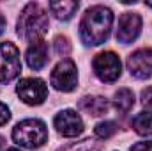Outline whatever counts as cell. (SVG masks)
I'll use <instances>...</instances> for the list:
<instances>
[{"instance_id": "cell-1", "label": "cell", "mask_w": 152, "mask_h": 151, "mask_svg": "<svg viewBox=\"0 0 152 151\" xmlns=\"http://www.w3.org/2000/svg\"><path fill=\"white\" fill-rule=\"evenodd\" d=\"M113 13L104 5H94L87 9L80 23V36L81 41L88 46L103 44L112 30Z\"/></svg>"}, {"instance_id": "cell-2", "label": "cell", "mask_w": 152, "mask_h": 151, "mask_svg": "<svg viewBox=\"0 0 152 151\" xmlns=\"http://www.w3.org/2000/svg\"><path fill=\"white\" fill-rule=\"evenodd\" d=\"M48 14L39 4H27L23 11L20 13L16 32L18 36L28 43L41 41V38L48 32Z\"/></svg>"}, {"instance_id": "cell-3", "label": "cell", "mask_w": 152, "mask_h": 151, "mask_svg": "<svg viewBox=\"0 0 152 151\" xmlns=\"http://www.w3.org/2000/svg\"><path fill=\"white\" fill-rule=\"evenodd\" d=\"M12 139L16 144L28 148V150H37L48 141V130L46 124L41 119H25L18 123L12 130Z\"/></svg>"}, {"instance_id": "cell-4", "label": "cell", "mask_w": 152, "mask_h": 151, "mask_svg": "<svg viewBox=\"0 0 152 151\" xmlns=\"http://www.w3.org/2000/svg\"><path fill=\"white\" fill-rule=\"evenodd\" d=\"M20 71H21V61L18 46L9 41L0 43V82L2 84L11 82L20 75Z\"/></svg>"}, {"instance_id": "cell-5", "label": "cell", "mask_w": 152, "mask_h": 151, "mask_svg": "<svg viewBox=\"0 0 152 151\" xmlns=\"http://www.w3.org/2000/svg\"><path fill=\"white\" fill-rule=\"evenodd\" d=\"M92 66H94V73L103 82H115L122 71L120 59L113 52H103V53L96 55Z\"/></svg>"}, {"instance_id": "cell-6", "label": "cell", "mask_w": 152, "mask_h": 151, "mask_svg": "<svg viewBox=\"0 0 152 151\" xmlns=\"http://www.w3.org/2000/svg\"><path fill=\"white\" fill-rule=\"evenodd\" d=\"M18 96L27 105H41L48 96V87L41 78H21L16 87Z\"/></svg>"}, {"instance_id": "cell-7", "label": "cell", "mask_w": 152, "mask_h": 151, "mask_svg": "<svg viewBox=\"0 0 152 151\" xmlns=\"http://www.w3.org/2000/svg\"><path fill=\"white\" fill-rule=\"evenodd\" d=\"M76 84H78V71L73 61H62L51 71V85L57 91L69 93L76 87Z\"/></svg>"}, {"instance_id": "cell-8", "label": "cell", "mask_w": 152, "mask_h": 151, "mask_svg": "<svg viewBox=\"0 0 152 151\" xmlns=\"http://www.w3.org/2000/svg\"><path fill=\"white\" fill-rule=\"evenodd\" d=\"M127 70L134 78L145 80L152 76V50L151 48H140L127 59Z\"/></svg>"}, {"instance_id": "cell-9", "label": "cell", "mask_w": 152, "mask_h": 151, "mask_svg": "<svg viewBox=\"0 0 152 151\" xmlns=\"http://www.w3.org/2000/svg\"><path fill=\"white\" fill-rule=\"evenodd\" d=\"M142 30V18L138 13H124L118 20L117 41L122 44H129L138 38Z\"/></svg>"}, {"instance_id": "cell-10", "label": "cell", "mask_w": 152, "mask_h": 151, "mask_svg": "<svg viewBox=\"0 0 152 151\" xmlns=\"http://www.w3.org/2000/svg\"><path fill=\"white\" fill-rule=\"evenodd\" d=\"M53 124L57 128V132L64 137H76L83 132V121L81 117L71 110V109H66L62 112H58L53 119Z\"/></svg>"}, {"instance_id": "cell-11", "label": "cell", "mask_w": 152, "mask_h": 151, "mask_svg": "<svg viewBox=\"0 0 152 151\" xmlns=\"http://www.w3.org/2000/svg\"><path fill=\"white\" fill-rule=\"evenodd\" d=\"M48 62V44L41 39L30 43L28 50H27V64L32 70H42Z\"/></svg>"}, {"instance_id": "cell-12", "label": "cell", "mask_w": 152, "mask_h": 151, "mask_svg": "<svg viewBox=\"0 0 152 151\" xmlns=\"http://www.w3.org/2000/svg\"><path fill=\"white\" fill-rule=\"evenodd\" d=\"M80 109L94 117H99L108 112V101L103 96H85L80 100Z\"/></svg>"}, {"instance_id": "cell-13", "label": "cell", "mask_w": 152, "mask_h": 151, "mask_svg": "<svg viewBox=\"0 0 152 151\" xmlns=\"http://www.w3.org/2000/svg\"><path fill=\"white\" fill-rule=\"evenodd\" d=\"M80 4L78 2H71V0H60V2H50V11L55 14L57 20L67 21L75 16V13L78 11Z\"/></svg>"}, {"instance_id": "cell-14", "label": "cell", "mask_w": 152, "mask_h": 151, "mask_svg": "<svg viewBox=\"0 0 152 151\" xmlns=\"http://www.w3.org/2000/svg\"><path fill=\"white\" fill-rule=\"evenodd\" d=\"M134 105V94L131 89H118L113 96V107L117 112L127 114Z\"/></svg>"}, {"instance_id": "cell-15", "label": "cell", "mask_w": 152, "mask_h": 151, "mask_svg": "<svg viewBox=\"0 0 152 151\" xmlns=\"http://www.w3.org/2000/svg\"><path fill=\"white\" fill-rule=\"evenodd\" d=\"M133 128H134V132L138 133V135H143V137H147V135H152V112H140L136 114L134 117H133Z\"/></svg>"}, {"instance_id": "cell-16", "label": "cell", "mask_w": 152, "mask_h": 151, "mask_svg": "<svg viewBox=\"0 0 152 151\" xmlns=\"http://www.w3.org/2000/svg\"><path fill=\"white\" fill-rule=\"evenodd\" d=\"M99 148H101L99 142L85 139V141H80V142H73V144H69V146H66V148H62L58 151H99Z\"/></svg>"}, {"instance_id": "cell-17", "label": "cell", "mask_w": 152, "mask_h": 151, "mask_svg": "<svg viewBox=\"0 0 152 151\" xmlns=\"http://www.w3.org/2000/svg\"><path fill=\"white\" fill-rule=\"evenodd\" d=\"M94 132H96V135L99 139H110L112 135L117 133V124H115L113 121H103V123H99L96 126Z\"/></svg>"}, {"instance_id": "cell-18", "label": "cell", "mask_w": 152, "mask_h": 151, "mask_svg": "<svg viewBox=\"0 0 152 151\" xmlns=\"http://www.w3.org/2000/svg\"><path fill=\"white\" fill-rule=\"evenodd\" d=\"M71 52V43L66 36H57L55 38V53L57 55H67Z\"/></svg>"}, {"instance_id": "cell-19", "label": "cell", "mask_w": 152, "mask_h": 151, "mask_svg": "<svg viewBox=\"0 0 152 151\" xmlns=\"http://www.w3.org/2000/svg\"><path fill=\"white\" fill-rule=\"evenodd\" d=\"M9 119H11L9 107H7V105H4V103H0V126H2V124H5Z\"/></svg>"}, {"instance_id": "cell-20", "label": "cell", "mask_w": 152, "mask_h": 151, "mask_svg": "<svg viewBox=\"0 0 152 151\" xmlns=\"http://www.w3.org/2000/svg\"><path fill=\"white\" fill-rule=\"evenodd\" d=\"M142 103L145 107H152V87H147L143 93H142Z\"/></svg>"}, {"instance_id": "cell-21", "label": "cell", "mask_w": 152, "mask_h": 151, "mask_svg": "<svg viewBox=\"0 0 152 151\" xmlns=\"http://www.w3.org/2000/svg\"><path fill=\"white\" fill-rule=\"evenodd\" d=\"M131 151H152V141H147V142H138L134 144Z\"/></svg>"}, {"instance_id": "cell-22", "label": "cell", "mask_w": 152, "mask_h": 151, "mask_svg": "<svg viewBox=\"0 0 152 151\" xmlns=\"http://www.w3.org/2000/svg\"><path fill=\"white\" fill-rule=\"evenodd\" d=\"M4 29H5V18H4V14L0 13V34L4 32Z\"/></svg>"}, {"instance_id": "cell-23", "label": "cell", "mask_w": 152, "mask_h": 151, "mask_svg": "<svg viewBox=\"0 0 152 151\" xmlns=\"http://www.w3.org/2000/svg\"><path fill=\"white\" fill-rule=\"evenodd\" d=\"M2 146H4V137L0 135V148H2Z\"/></svg>"}, {"instance_id": "cell-24", "label": "cell", "mask_w": 152, "mask_h": 151, "mask_svg": "<svg viewBox=\"0 0 152 151\" xmlns=\"http://www.w3.org/2000/svg\"><path fill=\"white\" fill-rule=\"evenodd\" d=\"M7 151H20V150H16V148H11V150H7Z\"/></svg>"}, {"instance_id": "cell-25", "label": "cell", "mask_w": 152, "mask_h": 151, "mask_svg": "<svg viewBox=\"0 0 152 151\" xmlns=\"http://www.w3.org/2000/svg\"><path fill=\"white\" fill-rule=\"evenodd\" d=\"M147 5H149V7H152V2H147Z\"/></svg>"}]
</instances>
